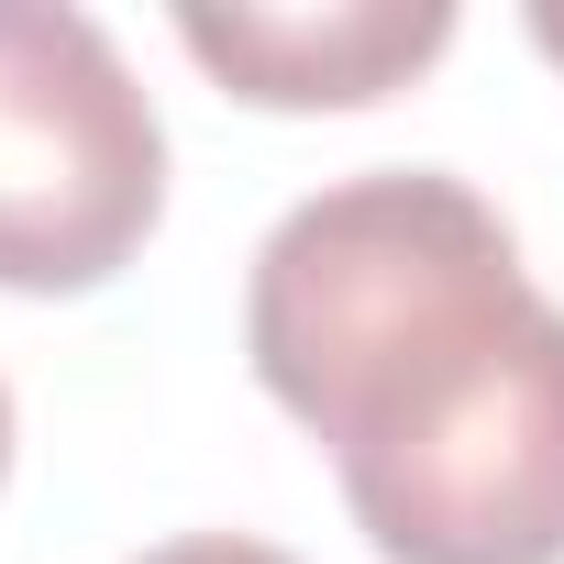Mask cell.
<instances>
[{
	"mask_svg": "<svg viewBox=\"0 0 564 564\" xmlns=\"http://www.w3.org/2000/svg\"><path fill=\"white\" fill-rule=\"evenodd\" d=\"M177 45L254 111H366L454 45V0H188Z\"/></svg>",
	"mask_w": 564,
	"mask_h": 564,
	"instance_id": "3",
	"label": "cell"
},
{
	"mask_svg": "<svg viewBox=\"0 0 564 564\" xmlns=\"http://www.w3.org/2000/svg\"><path fill=\"white\" fill-rule=\"evenodd\" d=\"M531 45H542V56L564 67V0H531Z\"/></svg>",
	"mask_w": 564,
	"mask_h": 564,
	"instance_id": "5",
	"label": "cell"
},
{
	"mask_svg": "<svg viewBox=\"0 0 564 564\" xmlns=\"http://www.w3.org/2000/svg\"><path fill=\"white\" fill-rule=\"evenodd\" d=\"M243 355L388 564H564V311L454 166L311 188L254 243Z\"/></svg>",
	"mask_w": 564,
	"mask_h": 564,
	"instance_id": "1",
	"label": "cell"
},
{
	"mask_svg": "<svg viewBox=\"0 0 564 564\" xmlns=\"http://www.w3.org/2000/svg\"><path fill=\"white\" fill-rule=\"evenodd\" d=\"M133 564H300V553H276V542H254V531H177V542H155V553H133Z\"/></svg>",
	"mask_w": 564,
	"mask_h": 564,
	"instance_id": "4",
	"label": "cell"
},
{
	"mask_svg": "<svg viewBox=\"0 0 564 564\" xmlns=\"http://www.w3.org/2000/svg\"><path fill=\"white\" fill-rule=\"evenodd\" d=\"M0 476H12V388H0Z\"/></svg>",
	"mask_w": 564,
	"mask_h": 564,
	"instance_id": "6",
	"label": "cell"
},
{
	"mask_svg": "<svg viewBox=\"0 0 564 564\" xmlns=\"http://www.w3.org/2000/svg\"><path fill=\"white\" fill-rule=\"evenodd\" d=\"M166 221V122L67 0H0V289L89 300Z\"/></svg>",
	"mask_w": 564,
	"mask_h": 564,
	"instance_id": "2",
	"label": "cell"
}]
</instances>
